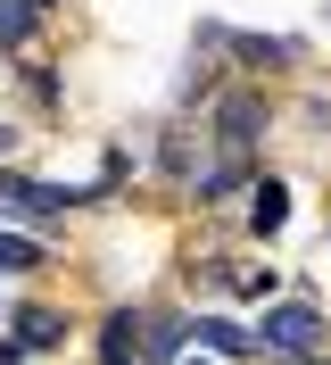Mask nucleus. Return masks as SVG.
<instances>
[{"label": "nucleus", "instance_id": "f257e3e1", "mask_svg": "<svg viewBox=\"0 0 331 365\" xmlns=\"http://www.w3.org/2000/svg\"><path fill=\"white\" fill-rule=\"evenodd\" d=\"M257 349H273V357H307L315 341H323V307H307V299H282V307H265V324L248 332Z\"/></svg>", "mask_w": 331, "mask_h": 365}, {"label": "nucleus", "instance_id": "f03ea898", "mask_svg": "<svg viewBox=\"0 0 331 365\" xmlns=\"http://www.w3.org/2000/svg\"><path fill=\"white\" fill-rule=\"evenodd\" d=\"M58 207H66V191H58V182L0 175V216H33V225H42V216H58Z\"/></svg>", "mask_w": 331, "mask_h": 365}, {"label": "nucleus", "instance_id": "7ed1b4c3", "mask_svg": "<svg viewBox=\"0 0 331 365\" xmlns=\"http://www.w3.org/2000/svg\"><path fill=\"white\" fill-rule=\"evenodd\" d=\"M191 341L207 349V357H248V349H257L241 324H224V316H191Z\"/></svg>", "mask_w": 331, "mask_h": 365}, {"label": "nucleus", "instance_id": "20e7f679", "mask_svg": "<svg viewBox=\"0 0 331 365\" xmlns=\"http://www.w3.org/2000/svg\"><path fill=\"white\" fill-rule=\"evenodd\" d=\"M282 216H290V191L265 175L257 191H248V225H257V232H282Z\"/></svg>", "mask_w": 331, "mask_h": 365}, {"label": "nucleus", "instance_id": "39448f33", "mask_svg": "<svg viewBox=\"0 0 331 365\" xmlns=\"http://www.w3.org/2000/svg\"><path fill=\"white\" fill-rule=\"evenodd\" d=\"M50 341H66V316H50V307H25V316H17V357H25V349H50Z\"/></svg>", "mask_w": 331, "mask_h": 365}, {"label": "nucleus", "instance_id": "423d86ee", "mask_svg": "<svg viewBox=\"0 0 331 365\" xmlns=\"http://www.w3.org/2000/svg\"><path fill=\"white\" fill-rule=\"evenodd\" d=\"M25 34H33V9L25 0H0V42H25Z\"/></svg>", "mask_w": 331, "mask_h": 365}, {"label": "nucleus", "instance_id": "0eeeda50", "mask_svg": "<svg viewBox=\"0 0 331 365\" xmlns=\"http://www.w3.org/2000/svg\"><path fill=\"white\" fill-rule=\"evenodd\" d=\"M0 266H9V274H17V266H42V250L17 241V232H0Z\"/></svg>", "mask_w": 331, "mask_h": 365}, {"label": "nucleus", "instance_id": "6e6552de", "mask_svg": "<svg viewBox=\"0 0 331 365\" xmlns=\"http://www.w3.org/2000/svg\"><path fill=\"white\" fill-rule=\"evenodd\" d=\"M25 9H33V17H42V9H50V0H25Z\"/></svg>", "mask_w": 331, "mask_h": 365}, {"label": "nucleus", "instance_id": "1a4fd4ad", "mask_svg": "<svg viewBox=\"0 0 331 365\" xmlns=\"http://www.w3.org/2000/svg\"><path fill=\"white\" fill-rule=\"evenodd\" d=\"M182 365H207V357H182Z\"/></svg>", "mask_w": 331, "mask_h": 365}]
</instances>
